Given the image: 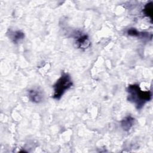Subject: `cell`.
<instances>
[{
    "instance_id": "8",
    "label": "cell",
    "mask_w": 153,
    "mask_h": 153,
    "mask_svg": "<svg viewBox=\"0 0 153 153\" xmlns=\"http://www.w3.org/2000/svg\"><path fill=\"white\" fill-rule=\"evenodd\" d=\"M127 33L128 35L131 36H137V37H141V36H145V33H140L138 32L136 29L134 28H130L127 30Z\"/></svg>"
},
{
    "instance_id": "3",
    "label": "cell",
    "mask_w": 153,
    "mask_h": 153,
    "mask_svg": "<svg viewBox=\"0 0 153 153\" xmlns=\"http://www.w3.org/2000/svg\"><path fill=\"white\" fill-rule=\"evenodd\" d=\"M28 97L31 102L35 103H39L44 99V95L42 90L38 88L29 90L28 91Z\"/></svg>"
},
{
    "instance_id": "5",
    "label": "cell",
    "mask_w": 153,
    "mask_h": 153,
    "mask_svg": "<svg viewBox=\"0 0 153 153\" xmlns=\"http://www.w3.org/2000/svg\"><path fill=\"white\" fill-rule=\"evenodd\" d=\"M25 37V34L20 30L10 32L9 38L13 41L14 43L17 44L22 40Z\"/></svg>"
},
{
    "instance_id": "6",
    "label": "cell",
    "mask_w": 153,
    "mask_h": 153,
    "mask_svg": "<svg viewBox=\"0 0 153 153\" xmlns=\"http://www.w3.org/2000/svg\"><path fill=\"white\" fill-rule=\"evenodd\" d=\"M134 119L131 116H127L125 117L121 121V127L125 131H128L133 126Z\"/></svg>"
},
{
    "instance_id": "4",
    "label": "cell",
    "mask_w": 153,
    "mask_h": 153,
    "mask_svg": "<svg viewBox=\"0 0 153 153\" xmlns=\"http://www.w3.org/2000/svg\"><path fill=\"white\" fill-rule=\"evenodd\" d=\"M75 44L80 49H86L90 45L89 38L86 34H79L75 38Z\"/></svg>"
},
{
    "instance_id": "2",
    "label": "cell",
    "mask_w": 153,
    "mask_h": 153,
    "mask_svg": "<svg viewBox=\"0 0 153 153\" xmlns=\"http://www.w3.org/2000/svg\"><path fill=\"white\" fill-rule=\"evenodd\" d=\"M73 85V82L70 75L66 72H62L60 78L53 85L54 93L53 97L55 99H60L66 91Z\"/></svg>"
},
{
    "instance_id": "1",
    "label": "cell",
    "mask_w": 153,
    "mask_h": 153,
    "mask_svg": "<svg viewBox=\"0 0 153 153\" xmlns=\"http://www.w3.org/2000/svg\"><path fill=\"white\" fill-rule=\"evenodd\" d=\"M128 93V100L133 103L137 109L142 107L152 99L151 91L142 90L138 84L129 85L127 88Z\"/></svg>"
},
{
    "instance_id": "7",
    "label": "cell",
    "mask_w": 153,
    "mask_h": 153,
    "mask_svg": "<svg viewBox=\"0 0 153 153\" xmlns=\"http://www.w3.org/2000/svg\"><path fill=\"white\" fill-rule=\"evenodd\" d=\"M143 12L144 14L152 20V2H150L145 5Z\"/></svg>"
}]
</instances>
